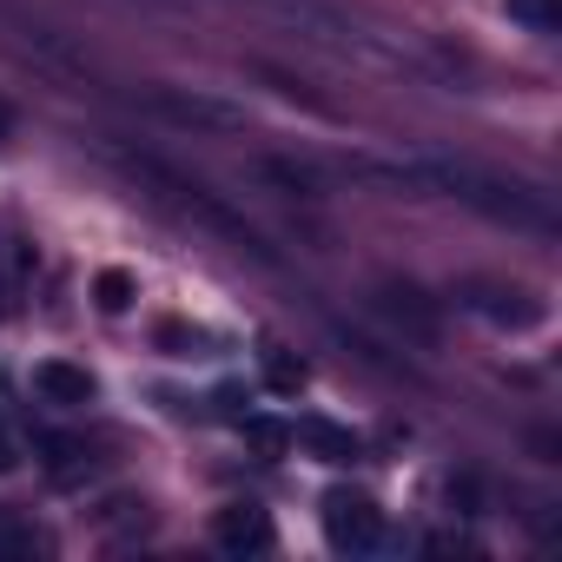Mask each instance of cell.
<instances>
[{
    "instance_id": "1",
    "label": "cell",
    "mask_w": 562,
    "mask_h": 562,
    "mask_svg": "<svg viewBox=\"0 0 562 562\" xmlns=\"http://www.w3.org/2000/svg\"><path fill=\"white\" fill-rule=\"evenodd\" d=\"M325 536H331V549H345V555H371V549L384 542V509H378L364 490H331V496H325Z\"/></svg>"
},
{
    "instance_id": "2",
    "label": "cell",
    "mask_w": 562,
    "mask_h": 562,
    "mask_svg": "<svg viewBox=\"0 0 562 562\" xmlns=\"http://www.w3.org/2000/svg\"><path fill=\"white\" fill-rule=\"evenodd\" d=\"M212 542H218L225 555H265V549L278 542V529H271V516H265L258 503H225V509L212 516Z\"/></svg>"
},
{
    "instance_id": "3",
    "label": "cell",
    "mask_w": 562,
    "mask_h": 562,
    "mask_svg": "<svg viewBox=\"0 0 562 562\" xmlns=\"http://www.w3.org/2000/svg\"><path fill=\"white\" fill-rule=\"evenodd\" d=\"M34 397H41V404H60V411H87V404L100 397V384H93L87 364L41 358V364H34Z\"/></svg>"
},
{
    "instance_id": "4",
    "label": "cell",
    "mask_w": 562,
    "mask_h": 562,
    "mask_svg": "<svg viewBox=\"0 0 562 562\" xmlns=\"http://www.w3.org/2000/svg\"><path fill=\"white\" fill-rule=\"evenodd\" d=\"M153 106H159L166 120H179V126H212V133H232V126L245 120L238 106L205 100V93H153Z\"/></svg>"
},
{
    "instance_id": "5",
    "label": "cell",
    "mask_w": 562,
    "mask_h": 562,
    "mask_svg": "<svg viewBox=\"0 0 562 562\" xmlns=\"http://www.w3.org/2000/svg\"><path fill=\"white\" fill-rule=\"evenodd\" d=\"M292 443L312 450L318 463H351V457H358V437H351L345 424H331V417H299V424H292Z\"/></svg>"
},
{
    "instance_id": "6",
    "label": "cell",
    "mask_w": 562,
    "mask_h": 562,
    "mask_svg": "<svg viewBox=\"0 0 562 562\" xmlns=\"http://www.w3.org/2000/svg\"><path fill=\"white\" fill-rule=\"evenodd\" d=\"M47 450H54V463H47V470H54V483H80V476L100 463V457H93L87 443H74V437H47Z\"/></svg>"
},
{
    "instance_id": "7",
    "label": "cell",
    "mask_w": 562,
    "mask_h": 562,
    "mask_svg": "<svg viewBox=\"0 0 562 562\" xmlns=\"http://www.w3.org/2000/svg\"><path fill=\"white\" fill-rule=\"evenodd\" d=\"M245 443L258 457H285L292 450V424H278V417H245Z\"/></svg>"
},
{
    "instance_id": "8",
    "label": "cell",
    "mask_w": 562,
    "mask_h": 562,
    "mask_svg": "<svg viewBox=\"0 0 562 562\" xmlns=\"http://www.w3.org/2000/svg\"><path fill=\"white\" fill-rule=\"evenodd\" d=\"M509 21H522L529 34H562V0H509Z\"/></svg>"
},
{
    "instance_id": "9",
    "label": "cell",
    "mask_w": 562,
    "mask_h": 562,
    "mask_svg": "<svg viewBox=\"0 0 562 562\" xmlns=\"http://www.w3.org/2000/svg\"><path fill=\"white\" fill-rule=\"evenodd\" d=\"M93 299H100V312H126V305H133V271L106 265V271L93 278Z\"/></svg>"
},
{
    "instance_id": "10",
    "label": "cell",
    "mask_w": 562,
    "mask_h": 562,
    "mask_svg": "<svg viewBox=\"0 0 562 562\" xmlns=\"http://www.w3.org/2000/svg\"><path fill=\"white\" fill-rule=\"evenodd\" d=\"M265 384H271V391H299V384H305V358H292V351L271 345V351H265Z\"/></svg>"
},
{
    "instance_id": "11",
    "label": "cell",
    "mask_w": 562,
    "mask_h": 562,
    "mask_svg": "<svg viewBox=\"0 0 562 562\" xmlns=\"http://www.w3.org/2000/svg\"><path fill=\"white\" fill-rule=\"evenodd\" d=\"M159 345H166L172 358H205V338L186 331V325H159Z\"/></svg>"
},
{
    "instance_id": "12",
    "label": "cell",
    "mask_w": 562,
    "mask_h": 562,
    "mask_svg": "<svg viewBox=\"0 0 562 562\" xmlns=\"http://www.w3.org/2000/svg\"><path fill=\"white\" fill-rule=\"evenodd\" d=\"M21 457H27V450H21V430H14L8 417H0V476H8V470H21Z\"/></svg>"
},
{
    "instance_id": "13",
    "label": "cell",
    "mask_w": 562,
    "mask_h": 562,
    "mask_svg": "<svg viewBox=\"0 0 562 562\" xmlns=\"http://www.w3.org/2000/svg\"><path fill=\"white\" fill-rule=\"evenodd\" d=\"M0 133H8V113H0Z\"/></svg>"
}]
</instances>
